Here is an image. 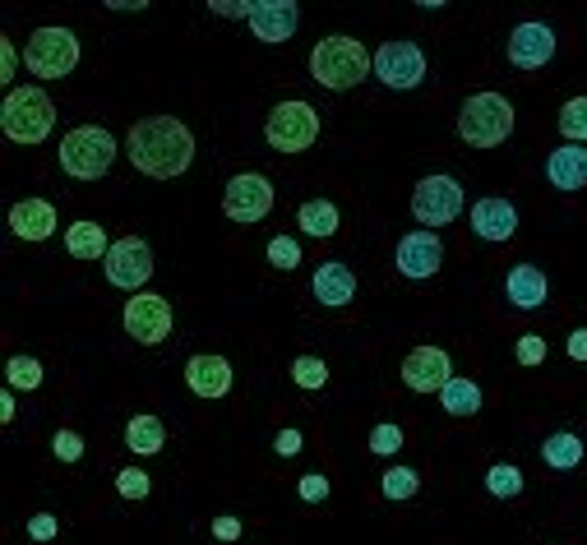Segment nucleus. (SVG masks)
Returning <instances> with one entry per match:
<instances>
[{
	"label": "nucleus",
	"instance_id": "11",
	"mask_svg": "<svg viewBox=\"0 0 587 545\" xmlns=\"http://www.w3.org/2000/svg\"><path fill=\"white\" fill-rule=\"evenodd\" d=\"M102 269H107L112 287H125L139 296V287L153 277V250L139 237H120V241H112V254L102 259Z\"/></svg>",
	"mask_w": 587,
	"mask_h": 545
},
{
	"label": "nucleus",
	"instance_id": "32",
	"mask_svg": "<svg viewBox=\"0 0 587 545\" xmlns=\"http://www.w3.org/2000/svg\"><path fill=\"white\" fill-rule=\"evenodd\" d=\"M6 375H10V388H29V394H33V388L42 384V360H33V356H14Z\"/></svg>",
	"mask_w": 587,
	"mask_h": 545
},
{
	"label": "nucleus",
	"instance_id": "31",
	"mask_svg": "<svg viewBox=\"0 0 587 545\" xmlns=\"http://www.w3.org/2000/svg\"><path fill=\"white\" fill-rule=\"evenodd\" d=\"M292 379H296V388H305V394H315V388L328 384V366L319 356H296L292 360Z\"/></svg>",
	"mask_w": 587,
	"mask_h": 545
},
{
	"label": "nucleus",
	"instance_id": "42",
	"mask_svg": "<svg viewBox=\"0 0 587 545\" xmlns=\"http://www.w3.org/2000/svg\"><path fill=\"white\" fill-rule=\"evenodd\" d=\"M213 536H218V541H237V536H241V517H232V513L213 517Z\"/></svg>",
	"mask_w": 587,
	"mask_h": 545
},
{
	"label": "nucleus",
	"instance_id": "15",
	"mask_svg": "<svg viewBox=\"0 0 587 545\" xmlns=\"http://www.w3.org/2000/svg\"><path fill=\"white\" fill-rule=\"evenodd\" d=\"M555 56V29L551 23H518L509 33V65L518 70H542Z\"/></svg>",
	"mask_w": 587,
	"mask_h": 545
},
{
	"label": "nucleus",
	"instance_id": "23",
	"mask_svg": "<svg viewBox=\"0 0 587 545\" xmlns=\"http://www.w3.org/2000/svg\"><path fill=\"white\" fill-rule=\"evenodd\" d=\"M65 250L74 259H107L112 254V241H107V231H102V222L80 218V222L65 227Z\"/></svg>",
	"mask_w": 587,
	"mask_h": 545
},
{
	"label": "nucleus",
	"instance_id": "8",
	"mask_svg": "<svg viewBox=\"0 0 587 545\" xmlns=\"http://www.w3.org/2000/svg\"><path fill=\"white\" fill-rule=\"evenodd\" d=\"M463 213V186L453 176H426L412 190V218L421 227H449Z\"/></svg>",
	"mask_w": 587,
	"mask_h": 545
},
{
	"label": "nucleus",
	"instance_id": "38",
	"mask_svg": "<svg viewBox=\"0 0 587 545\" xmlns=\"http://www.w3.org/2000/svg\"><path fill=\"white\" fill-rule=\"evenodd\" d=\"M542 360H546V337L523 333L518 337V366H542Z\"/></svg>",
	"mask_w": 587,
	"mask_h": 545
},
{
	"label": "nucleus",
	"instance_id": "5",
	"mask_svg": "<svg viewBox=\"0 0 587 545\" xmlns=\"http://www.w3.org/2000/svg\"><path fill=\"white\" fill-rule=\"evenodd\" d=\"M116 163V139L102 125H80L61 139V167L74 180H102Z\"/></svg>",
	"mask_w": 587,
	"mask_h": 545
},
{
	"label": "nucleus",
	"instance_id": "37",
	"mask_svg": "<svg viewBox=\"0 0 587 545\" xmlns=\"http://www.w3.org/2000/svg\"><path fill=\"white\" fill-rule=\"evenodd\" d=\"M328 490H334V485H328L324 472H305L301 485H296V495H301L305 504H319V500H328Z\"/></svg>",
	"mask_w": 587,
	"mask_h": 545
},
{
	"label": "nucleus",
	"instance_id": "16",
	"mask_svg": "<svg viewBox=\"0 0 587 545\" xmlns=\"http://www.w3.org/2000/svg\"><path fill=\"white\" fill-rule=\"evenodd\" d=\"M296 23H301V10L292 6V0H254L250 6V33L260 38V42H287L296 33Z\"/></svg>",
	"mask_w": 587,
	"mask_h": 545
},
{
	"label": "nucleus",
	"instance_id": "41",
	"mask_svg": "<svg viewBox=\"0 0 587 545\" xmlns=\"http://www.w3.org/2000/svg\"><path fill=\"white\" fill-rule=\"evenodd\" d=\"M301 444H305L301 430H277V439H273V449L283 453V458H296V453H301Z\"/></svg>",
	"mask_w": 587,
	"mask_h": 545
},
{
	"label": "nucleus",
	"instance_id": "21",
	"mask_svg": "<svg viewBox=\"0 0 587 545\" xmlns=\"http://www.w3.org/2000/svg\"><path fill=\"white\" fill-rule=\"evenodd\" d=\"M504 296L509 305H518V310H542L546 296H551V282L537 264H518V269H509L504 277Z\"/></svg>",
	"mask_w": 587,
	"mask_h": 545
},
{
	"label": "nucleus",
	"instance_id": "28",
	"mask_svg": "<svg viewBox=\"0 0 587 545\" xmlns=\"http://www.w3.org/2000/svg\"><path fill=\"white\" fill-rule=\"evenodd\" d=\"M486 490L495 500H518L523 495V472L514 462H495L491 472H486Z\"/></svg>",
	"mask_w": 587,
	"mask_h": 545
},
{
	"label": "nucleus",
	"instance_id": "4",
	"mask_svg": "<svg viewBox=\"0 0 587 545\" xmlns=\"http://www.w3.org/2000/svg\"><path fill=\"white\" fill-rule=\"evenodd\" d=\"M56 125V102H51L42 88H10L6 93V107H0V129L14 139V144H42Z\"/></svg>",
	"mask_w": 587,
	"mask_h": 545
},
{
	"label": "nucleus",
	"instance_id": "18",
	"mask_svg": "<svg viewBox=\"0 0 587 545\" xmlns=\"http://www.w3.org/2000/svg\"><path fill=\"white\" fill-rule=\"evenodd\" d=\"M546 180L559 195H574L587 186V148L583 144H559L546 158Z\"/></svg>",
	"mask_w": 587,
	"mask_h": 545
},
{
	"label": "nucleus",
	"instance_id": "7",
	"mask_svg": "<svg viewBox=\"0 0 587 545\" xmlns=\"http://www.w3.org/2000/svg\"><path fill=\"white\" fill-rule=\"evenodd\" d=\"M23 65L38 80H65V74L80 65V38L70 29H38L23 46Z\"/></svg>",
	"mask_w": 587,
	"mask_h": 545
},
{
	"label": "nucleus",
	"instance_id": "12",
	"mask_svg": "<svg viewBox=\"0 0 587 545\" xmlns=\"http://www.w3.org/2000/svg\"><path fill=\"white\" fill-rule=\"evenodd\" d=\"M375 74L385 88H417L426 80V56L417 42H385L375 51Z\"/></svg>",
	"mask_w": 587,
	"mask_h": 545
},
{
	"label": "nucleus",
	"instance_id": "9",
	"mask_svg": "<svg viewBox=\"0 0 587 545\" xmlns=\"http://www.w3.org/2000/svg\"><path fill=\"white\" fill-rule=\"evenodd\" d=\"M273 209V186H269V176L260 171H241L227 180V195H222V213L232 218V222H264Z\"/></svg>",
	"mask_w": 587,
	"mask_h": 545
},
{
	"label": "nucleus",
	"instance_id": "10",
	"mask_svg": "<svg viewBox=\"0 0 587 545\" xmlns=\"http://www.w3.org/2000/svg\"><path fill=\"white\" fill-rule=\"evenodd\" d=\"M171 324H176L171 319V301L158 296V292H139V296H130V305H125V333H130L135 343H144V347L167 343Z\"/></svg>",
	"mask_w": 587,
	"mask_h": 545
},
{
	"label": "nucleus",
	"instance_id": "44",
	"mask_svg": "<svg viewBox=\"0 0 587 545\" xmlns=\"http://www.w3.org/2000/svg\"><path fill=\"white\" fill-rule=\"evenodd\" d=\"M569 360H587V328H578L569 337Z\"/></svg>",
	"mask_w": 587,
	"mask_h": 545
},
{
	"label": "nucleus",
	"instance_id": "17",
	"mask_svg": "<svg viewBox=\"0 0 587 545\" xmlns=\"http://www.w3.org/2000/svg\"><path fill=\"white\" fill-rule=\"evenodd\" d=\"M186 384H190V394L195 398H227L232 394V360L227 356H190L186 360Z\"/></svg>",
	"mask_w": 587,
	"mask_h": 545
},
{
	"label": "nucleus",
	"instance_id": "26",
	"mask_svg": "<svg viewBox=\"0 0 587 545\" xmlns=\"http://www.w3.org/2000/svg\"><path fill=\"white\" fill-rule=\"evenodd\" d=\"M296 222H301V231H305V237H334V231H338V209H334V203H324V199H311V203H301V213H296Z\"/></svg>",
	"mask_w": 587,
	"mask_h": 545
},
{
	"label": "nucleus",
	"instance_id": "30",
	"mask_svg": "<svg viewBox=\"0 0 587 545\" xmlns=\"http://www.w3.org/2000/svg\"><path fill=\"white\" fill-rule=\"evenodd\" d=\"M559 135L569 144H587V97H569L559 112Z\"/></svg>",
	"mask_w": 587,
	"mask_h": 545
},
{
	"label": "nucleus",
	"instance_id": "22",
	"mask_svg": "<svg viewBox=\"0 0 587 545\" xmlns=\"http://www.w3.org/2000/svg\"><path fill=\"white\" fill-rule=\"evenodd\" d=\"M311 292L319 305H347L356 296V277L347 264H319L315 269V282H311Z\"/></svg>",
	"mask_w": 587,
	"mask_h": 545
},
{
	"label": "nucleus",
	"instance_id": "39",
	"mask_svg": "<svg viewBox=\"0 0 587 545\" xmlns=\"http://www.w3.org/2000/svg\"><path fill=\"white\" fill-rule=\"evenodd\" d=\"M56 532H61L56 513H33V517H29V536H33V541H51Z\"/></svg>",
	"mask_w": 587,
	"mask_h": 545
},
{
	"label": "nucleus",
	"instance_id": "45",
	"mask_svg": "<svg viewBox=\"0 0 587 545\" xmlns=\"http://www.w3.org/2000/svg\"><path fill=\"white\" fill-rule=\"evenodd\" d=\"M0 421H14V394H0Z\"/></svg>",
	"mask_w": 587,
	"mask_h": 545
},
{
	"label": "nucleus",
	"instance_id": "33",
	"mask_svg": "<svg viewBox=\"0 0 587 545\" xmlns=\"http://www.w3.org/2000/svg\"><path fill=\"white\" fill-rule=\"evenodd\" d=\"M116 490H120V500H144L148 490H153V481H148V472H139V467H120V472H116Z\"/></svg>",
	"mask_w": 587,
	"mask_h": 545
},
{
	"label": "nucleus",
	"instance_id": "13",
	"mask_svg": "<svg viewBox=\"0 0 587 545\" xmlns=\"http://www.w3.org/2000/svg\"><path fill=\"white\" fill-rule=\"evenodd\" d=\"M394 264H398L402 277H412V282L436 277L440 264H444V245H440L436 231H407V237L398 241V250H394Z\"/></svg>",
	"mask_w": 587,
	"mask_h": 545
},
{
	"label": "nucleus",
	"instance_id": "29",
	"mask_svg": "<svg viewBox=\"0 0 587 545\" xmlns=\"http://www.w3.org/2000/svg\"><path fill=\"white\" fill-rule=\"evenodd\" d=\"M379 490H385V500H412L421 490V476L412 467H389V472L379 476Z\"/></svg>",
	"mask_w": 587,
	"mask_h": 545
},
{
	"label": "nucleus",
	"instance_id": "34",
	"mask_svg": "<svg viewBox=\"0 0 587 545\" xmlns=\"http://www.w3.org/2000/svg\"><path fill=\"white\" fill-rule=\"evenodd\" d=\"M269 264L292 273V269L301 264V245H296L292 237H273V241H269Z\"/></svg>",
	"mask_w": 587,
	"mask_h": 545
},
{
	"label": "nucleus",
	"instance_id": "40",
	"mask_svg": "<svg viewBox=\"0 0 587 545\" xmlns=\"http://www.w3.org/2000/svg\"><path fill=\"white\" fill-rule=\"evenodd\" d=\"M250 6H254V0H213V14L218 19H250Z\"/></svg>",
	"mask_w": 587,
	"mask_h": 545
},
{
	"label": "nucleus",
	"instance_id": "3",
	"mask_svg": "<svg viewBox=\"0 0 587 545\" xmlns=\"http://www.w3.org/2000/svg\"><path fill=\"white\" fill-rule=\"evenodd\" d=\"M514 135V107L500 93H472L458 112V139L468 148H500Z\"/></svg>",
	"mask_w": 587,
	"mask_h": 545
},
{
	"label": "nucleus",
	"instance_id": "24",
	"mask_svg": "<svg viewBox=\"0 0 587 545\" xmlns=\"http://www.w3.org/2000/svg\"><path fill=\"white\" fill-rule=\"evenodd\" d=\"M542 462H546V467H555V472H574V467L583 462V439H578V434H569V430L551 434L546 444H542Z\"/></svg>",
	"mask_w": 587,
	"mask_h": 545
},
{
	"label": "nucleus",
	"instance_id": "14",
	"mask_svg": "<svg viewBox=\"0 0 587 545\" xmlns=\"http://www.w3.org/2000/svg\"><path fill=\"white\" fill-rule=\"evenodd\" d=\"M449 366H453L449 352L417 347V352H407V360H402V384L412 388V394H444V384L453 379Z\"/></svg>",
	"mask_w": 587,
	"mask_h": 545
},
{
	"label": "nucleus",
	"instance_id": "25",
	"mask_svg": "<svg viewBox=\"0 0 587 545\" xmlns=\"http://www.w3.org/2000/svg\"><path fill=\"white\" fill-rule=\"evenodd\" d=\"M440 407L449 411V417H476L481 411V388L472 384V379H449L444 384V394H440Z\"/></svg>",
	"mask_w": 587,
	"mask_h": 545
},
{
	"label": "nucleus",
	"instance_id": "1",
	"mask_svg": "<svg viewBox=\"0 0 587 545\" xmlns=\"http://www.w3.org/2000/svg\"><path fill=\"white\" fill-rule=\"evenodd\" d=\"M125 153H130L135 171H144L153 180H176L195 163V135H190V125H181L176 116H148L130 129Z\"/></svg>",
	"mask_w": 587,
	"mask_h": 545
},
{
	"label": "nucleus",
	"instance_id": "36",
	"mask_svg": "<svg viewBox=\"0 0 587 545\" xmlns=\"http://www.w3.org/2000/svg\"><path fill=\"white\" fill-rule=\"evenodd\" d=\"M51 453H56L61 462H80L84 458V439L74 430H56V439H51Z\"/></svg>",
	"mask_w": 587,
	"mask_h": 545
},
{
	"label": "nucleus",
	"instance_id": "43",
	"mask_svg": "<svg viewBox=\"0 0 587 545\" xmlns=\"http://www.w3.org/2000/svg\"><path fill=\"white\" fill-rule=\"evenodd\" d=\"M14 70H19V51H14V42H0V80H14Z\"/></svg>",
	"mask_w": 587,
	"mask_h": 545
},
{
	"label": "nucleus",
	"instance_id": "6",
	"mask_svg": "<svg viewBox=\"0 0 587 545\" xmlns=\"http://www.w3.org/2000/svg\"><path fill=\"white\" fill-rule=\"evenodd\" d=\"M264 139L277 153H305L319 139V112L311 102H277L264 120Z\"/></svg>",
	"mask_w": 587,
	"mask_h": 545
},
{
	"label": "nucleus",
	"instance_id": "35",
	"mask_svg": "<svg viewBox=\"0 0 587 545\" xmlns=\"http://www.w3.org/2000/svg\"><path fill=\"white\" fill-rule=\"evenodd\" d=\"M402 444H407V439H402V430H398V426H389V421L370 430V453H379V458H389V453H398Z\"/></svg>",
	"mask_w": 587,
	"mask_h": 545
},
{
	"label": "nucleus",
	"instance_id": "20",
	"mask_svg": "<svg viewBox=\"0 0 587 545\" xmlns=\"http://www.w3.org/2000/svg\"><path fill=\"white\" fill-rule=\"evenodd\" d=\"M10 231L19 241H46L56 237V209L46 199H19L10 209Z\"/></svg>",
	"mask_w": 587,
	"mask_h": 545
},
{
	"label": "nucleus",
	"instance_id": "2",
	"mask_svg": "<svg viewBox=\"0 0 587 545\" xmlns=\"http://www.w3.org/2000/svg\"><path fill=\"white\" fill-rule=\"evenodd\" d=\"M370 70H375V56H370V51L356 42V38H347V33L324 38V42L311 51V74H315V84L334 88V93L356 88Z\"/></svg>",
	"mask_w": 587,
	"mask_h": 545
},
{
	"label": "nucleus",
	"instance_id": "27",
	"mask_svg": "<svg viewBox=\"0 0 587 545\" xmlns=\"http://www.w3.org/2000/svg\"><path fill=\"white\" fill-rule=\"evenodd\" d=\"M163 439H167V430H163L158 417H135L130 426H125V444H130L139 458L163 453Z\"/></svg>",
	"mask_w": 587,
	"mask_h": 545
},
{
	"label": "nucleus",
	"instance_id": "19",
	"mask_svg": "<svg viewBox=\"0 0 587 545\" xmlns=\"http://www.w3.org/2000/svg\"><path fill=\"white\" fill-rule=\"evenodd\" d=\"M472 231L481 241H509L518 231V209L509 199H476L472 203Z\"/></svg>",
	"mask_w": 587,
	"mask_h": 545
}]
</instances>
